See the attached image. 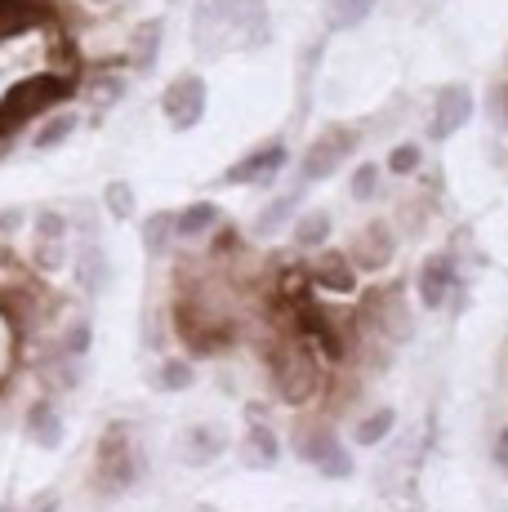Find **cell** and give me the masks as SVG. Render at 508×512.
I'll use <instances>...</instances> for the list:
<instances>
[{
  "instance_id": "cb8c5ba5",
  "label": "cell",
  "mask_w": 508,
  "mask_h": 512,
  "mask_svg": "<svg viewBox=\"0 0 508 512\" xmlns=\"http://www.w3.org/2000/svg\"><path fill=\"white\" fill-rule=\"evenodd\" d=\"M348 196H353L357 205L379 201V196H384V165H379V161H361L353 170V179H348Z\"/></svg>"
},
{
  "instance_id": "ac0fdd59",
  "label": "cell",
  "mask_w": 508,
  "mask_h": 512,
  "mask_svg": "<svg viewBox=\"0 0 508 512\" xmlns=\"http://www.w3.org/2000/svg\"><path fill=\"white\" fill-rule=\"evenodd\" d=\"M281 459V437L268 428V423H254V428L241 437V464L246 468H272Z\"/></svg>"
},
{
  "instance_id": "e0dca14e",
  "label": "cell",
  "mask_w": 508,
  "mask_h": 512,
  "mask_svg": "<svg viewBox=\"0 0 508 512\" xmlns=\"http://www.w3.org/2000/svg\"><path fill=\"white\" fill-rule=\"evenodd\" d=\"M41 18H50V9L41 0H0V41H14L27 27H36Z\"/></svg>"
},
{
  "instance_id": "836d02e7",
  "label": "cell",
  "mask_w": 508,
  "mask_h": 512,
  "mask_svg": "<svg viewBox=\"0 0 508 512\" xmlns=\"http://www.w3.org/2000/svg\"><path fill=\"white\" fill-rule=\"evenodd\" d=\"M495 464L508 468V428L495 432Z\"/></svg>"
},
{
  "instance_id": "7c38bea8",
  "label": "cell",
  "mask_w": 508,
  "mask_h": 512,
  "mask_svg": "<svg viewBox=\"0 0 508 512\" xmlns=\"http://www.w3.org/2000/svg\"><path fill=\"white\" fill-rule=\"evenodd\" d=\"M304 196H308V183H299L295 179V187L290 192H281V196H272L268 205H263L259 214H254V236H277V232H286L290 223L299 219V205H304Z\"/></svg>"
},
{
  "instance_id": "4fadbf2b",
  "label": "cell",
  "mask_w": 508,
  "mask_h": 512,
  "mask_svg": "<svg viewBox=\"0 0 508 512\" xmlns=\"http://www.w3.org/2000/svg\"><path fill=\"white\" fill-rule=\"evenodd\" d=\"M223 450H228V428H219V423H197V428L183 432V464L205 468V464H214Z\"/></svg>"
},
{
  "instance_id": "44dd1931",
  "label": "cell",
  "mask_w": 508,
  "mask_h": 512,
  "mask_svg": "<svg viewBox=\"0 0 508 512\" xmlns=\"http://www.w3.org/2000/svg\"><path fill=\"white\" fill-rule=\"evenodd\" d=\"M393 432H397V410H393V406H375L370 415H361V419H357L353 441L370 450V446H384V441L393 437Z\"/></svg>"
},
{
  "instance_id": "9c48e42d",
  "label": "cell",
  "mask_w": 508,
  "mask_h": 512,
  "mask_svg": "<svg viewBox=\"0 0 508 512\" xmlns=\"http://www.w3.org/2000/svg\"><path fill=\"white\" fill-rule=\"evenodd\" d=\"M397 228L388 219H370V223H361V228L353 232V245H348V259L357 263L361 272H379V268H388V263L397 259Z\"/></svg>"
},
{
  "instance_id": "484cf974",
  "label": "cell",
  "mask_w": 508,
  "mask_h": 512,
  "mask_svg": "<svg viewBox=\"0 0 508 512\" xmlns=\"http://www.w3.org/2000/svg\"><path fill=\"white\" fill-rule=\"evenodd\" d=\"M424 170V147L419 143H393L388 147V161H384V174L393 179H410V174Z\"/></svg>"
},
{
  "instance_id": "4dcf8cb0",
  "label": "cell",
  "mask_w": 508,
  "mask_h": 512,
  "mask_svg": "<svg viewBox=\"0 0 508 512\" xmlns=\"http://www.w3.org/2000/svg\"><path fill=\"white\" fill-rule=\"evenodd\" d=\"M103 205H107V214H112V219H130L134 214V192H130V183H112L103 192Z\"/></svg>"
},
{
  "instance_id": "ba28073f",
  "label": "cell",
  "mask_w": 508,
  "mask_h": 512,
  "mask_svg": "<svg viewBox=\"0 0 508 512\" xmlns=\"http://www.w3.org/2000/svg\"><path fill=\"white\" fill-rule=\"evenodd\" d=\"M304 272L317 294H357L361 285V268L348 259V250H317L304 259Z\"/></svg>"
},
{
  "instance_id": "d590c367",
  "label": "cell",
  "mask_w": 508,
  "mask_h": 512,
  "mask_svg": "<svg viewBox=\"0 0 508 512\" xmlns=\"http://www.w3.org/2000/svg\"><path fill=\"white\" fill-rule=\"evenodd\" d=\"M0 397H5V374H0Z\"/></svg>"
},
{
  "instance_id": "603a6c76",
  "label": "cell",
  "mask_w": 508,
  "mask_h": 512,
  "mask_svg": "<svg viewBox=\"0 0 508 512\" xmlns=\"http://www.w3.org/2000/svg\"><path fill=\"white\" fill-rule=\"evenodd\" d=\"M192 383H197V366H192V361H183V357L161 361L156 374H152V388L156 392H188Z\"/></svg>"
},
{
  "instance_id": "52a82bcc",
  "label": "cell",
  "mask_w": 508,
  "mask_h": 512,
  "mask_svg": "<svg viewBox=\"0 0 508 512\" xmlns=\"http://www.w3.org/2000/svg\"><path fill=\"white\" fill-rule=\"evenodd\" d=\"M286 165H290V147H286V139H268V143L250 147V152L241 156L237 165H228L223 183H228V187H268L281 170H286Z\"/></svg>"
},
{
  "instance_id": "8992f818",
  "label": "cell",
  "mask_w": 508,
  "mask_h": 512,
  "mask_svg": "<svg viewBox=\"0 0 508 512\" xmlns=\"http://www.w3.org/2000/svg\"><path fill=\"white\" fill-rule=\"evenodd\" d=\"M415 294L419 308L437 312L446 303H455V294H464V281H459V259L455 250H433L415 272Z\"/></svg>"
},
{
  "instance_id": "f1b7e54d",
  "label": "cell",
  "mask_w": 508,
  "mask_h": 512,
  "mask_svg": "<svg viewBox=\"0 0 508 512\" xmlns=\"http://www.w3.org/2000/svg\"><path fill=\"white\" fill-rule=\"evenodd\" d=\"M72 130H76V116H50V121L36 130V147H41V152H50V147L72 139Z\"/></svg>"
},
{
  "instance_id": "e575fe53",
  "label": "cell",
  "mask_w": 508,
  "mask_h": 512,
  "mask_svg": "<svg viewBox=\"0 0 508 512\" xmlns=\"http://www.w3.org/2000/svg\"><path fill=\"white\" fill-rule=\"evenodd\" d=\"M18 219H23L18 210H0V232H14V228H18Z\"/></svg>"
},
{
  "instance_id": "7402d4cb",
  "label": "cell",
  "mask_w": 508,
  "mask_h": 512,
  "mask_svg": "<svg viewBox=\"0 0 508 512\" xmlns=\"http://www.w3.org/2000/svg\"><path fill=\"white\" fill-rule=\"evenodd\" d=\"M76 285L85 294H103L107 290V254L99 245H85L81 259H76Z\"/></svg>"
},
{
  "instance_id": "8fae6325",
  "label": "cell",
  "mask_w": 508,
  "mask_h": 512,
  "mask_svg": "<svg viewBox=\"0 0 508 512\" xmlns=\"http://www.w3.org/2000/svg\"><path fill=\"white\" fill-rule=\"evenodd\" d=\"M344 446L339 441V423H330L326 415H308V419H299L295 423V437H290V450H295V459L299 464H312V468H321L335 450Z\"/></svg>"
},
{
  "instance_id": "ffe728a7",
  "label": "cell",
  "mask_w": 508,
  "mask_h": 512,
  "mask_svg": "<svg viewBox=\"0 0 508 512\" xmlns=\"http://www.w3.org/2000/svg\"><path fill=\"white\" fill-rule=\"evenodd\" d=\"M36 299H41V290H23V285H5V290H0V317L9 321V330L14 334H27L32 312H36Z\"/></svg>"
},
{
  "instance_id": "1f68e13d",
  "label": "cell",
  "mask_w": 508,
  "mask_h": 512,
  "mask_svg": "<svg viewBox=\"0 0 508 512\" xmlns=\"http://www.w3.org/2000/svg\"><path fill=\"white\" fill-rule=\"evenodd\" d=\"M32 232H36V241H67V219L54 210H45V214H36Z\"/></svg>"
},
{
  "instance_id": "6da1fadb",
  "label": "cell",
  "mask_w": 508,
  "mask_h": 512,
  "mask_svg": "<svg viewBox=\"0 0 508 512\" xmlns=\"http://www.w3.org/2000/svg\"><path fill=\"white\" fill-rule=\"evenodd\" d=\"M263 361H268V379L286 406H312L326 392V361L308 348L299 334L272 330V339L263 343Z\"/></svg>"
},
{
  "instance_id": "4316f807",
  "label": "cell",
  "mask_w": 508,
  "mask_h": 512,
  "mask_svg": "<svg viewBox=\"0 0 508 512\" xmlns=\"http://www.w3.org/2000/svg\"><path fill=\"white\" fill-rule=\"evenodd\" d=\"M90 343H94V326L85 317H76V321H67L63 334H58V352L63 357H72V361H85V352H90Z\"/></svg>"
},
{
  "instance_id": "9a60e30c",
  "label": "cell",
  "mask_w": 508,
  "mask_h": 512,
  "mask_svg": "<svg viewBox=\"0 0 508 512\" xmlns=\"http://www.w3.org/2000/svg\"><path fill=\"white\" fill-rule=\"evenodd\" d=\"M370 14H375V0H321V23L330 36L357 32L370 23Z\"/></svg>"
},
{
  "instance_id": "83f0119b",
  "label": "cell",
  "mask_w": 508,
  "mask_h": 512,
  "mask_svg": "<svg viewBox=\"0 0 508 512\" xmlns=\"http://www.w3.org/2000/svg\"><path fill=\"white\" fill-rule=\"evenodd\" d=\"M156 54H161V23L148 18V23L139 27V36H134V63L139 67H152Z\"/></svg>"
},
{
  "instance_id": "d6986e66",
  "label": "cell",
  "mask_w": 508,
  "mask_h": 512,
  "mask_svg": "<svg viewBox=\"0 0 508 512\" xmlns=\"http://www.w3.org/2000/svg\"><path fill=\"white\" fill-rule=\"evenodd\" d=\"M330 232H335V219H330L326 210H308V214H299L295 223H290V241H295V250H326V241H330Z\"/></svg>"
},
{
  "instance_id": "3957f363",
  "label": "cell",
  "mask_w": 508,
  "mask_h": 512,
  "mask_svg": "<svg viewBox=\"0 0 508 512\" xmlns=\"http://www.w3.org/2000/svg\"><path fill=\"white\" fill-rule=\"evenodd\" d=\"M357 147H361V130H357V125H348V121L326 125V130H321L317 139L299 152V183L312 187V183L335 179V174L353 161Z\"/></svg>"
},
{
  "instance_id": "277c9868",
  "label": "cell",
  "mask_w": 508,
  "mask_h": 512,
  "mask_svg": "<svg viewBox=\"0 0 508 512\" xmlns=\"http://www.w3.org/2000/svg\"><path fill=\"white\" fill-rule=\"evenodd\" d=\"M72 90H76L72 76H36V81H18L14 90L0 98V139H9V134H14L23 121H32V116L50 112L58 98H67Z\"/></svg>"
},
{
  "instance_id": "5b68a950",
  "label": "cell",
  "mask_w": 508,
  "mask_h": 512,
  "mask_svg": "<svg viewBox=\"0 0 508 512\" xmlns=\"http://www.w3.org/2000/svg\"><path fill=\"white\" fill-rule=\"evenodd\" d=\"M477 116V98L464 81H446L433 90V103H428V139L446 143L455 139L459 130H468V121Z\"/></svg>"
},
{
  "instance_id": "d4e9b609",
  "label": "cell",
  "mask_w": 508,
  "mask_h": 512,
  "mask_svg": "<svg viewBox=\"0 0 508 512\" xmlns=\"http://www.w3.org/2000/svg\"><path fill=\"white\" fill-rule=\"evenodd\" d=\"M174 214L170 210H156L148 223H143V250L152 254V259H165L170 254V245H174Z\"/></svg>"
},
{
  "instance_id": "d6a6232c",
  "label": "cell",
  "mask_w": 508,
  "mask_h": 512,
  "mask_svg": "<svg viewBox=\"0 0 508 512\" xmlns=\"http://www.w3.org/2000/svg\"><path fill=\"white\" fill-rule=\"evenodd\" d=\"M317 472H321V477H330V481H344V477H353V450H348V446H339L335 455H330V459H326V464H321Z\"/></svg>"
},
{
  "instance_id": "30bf717a",
  "label": "cell",
  "mask_w": 508,
  "mask_h": 512,
  "mask_svg": "<svg viewBox=\"0 0 508 512\" xmlns=\"http://www.w3.org/2000/svg\"><path fill=\"white\" fill-rule=\"evenodd\" d=\"M205 103H210V94H205V81L201 76H179V81L165 85L161 94V112L170 116L174 130H192V125H201L205 116Z\"/></svg>"
},
{
  "instance_id": "2e32d148",
  "label": "cell",
  "mask_w": 508,
  "mask_h": 512,
  "mask_svg": "<svg viewBox=\"0 0 508 512\" xmlns=\"http://www.w3.org/2000/svg\"><path fill=\"white\" fill-rule=\"evenodd\" d=\"M223 223V210L214 201H192L183 205L179 214H174V232L183 236V241H201V236H214V228Z\"/></svg>"
},
{
  "instance_id": "5bb4252c",
  "label": "cell",
  "mask_w": 508,
  "mask_h": 512,
  "mask_svg": "<svg viewBox=\"0 0 508 512\" xmlns=\"http://www.w3.org/2000/svg\"><path fill=\"white\" fill-rule=\"evenodd\" d=\"M23 428H27V437H32L41 450H58V441H63V415H58V406H54V401H45V397L27 406Z\"/></svg>"
},
{
  "instance_id": "7a4b0ae2",
  "label": "cell",
  "mask_w": 508,
  "mask_h": 512,
  "mask_svg": "<svg viewBox=\"0 0 508 512\" xmlns=\"http://www.w3.org/2000/svg\"><path fill=\"white\" fill-rule=\"evenodd\" d=\"M143 472V455L134 450V428L130 423H107L99 446H94V495L116 499L139 481Z\"/></svg>"
},
{
  "instance_id": "f546056e",
  "label": "cell",
  "mask_w": 508,
  "mask_h": 512,
  "mask_svg": "<svg viewBox=\"0 0 508 512\" xmlns=\"http://www.w3.org/2000/svg\"><path fill=\"white\" fill-rule=\"evenodd\" d=\"M67 259V241H36L32 245V263L36 272H58Z\"/></svg>"
}]
</instances>
